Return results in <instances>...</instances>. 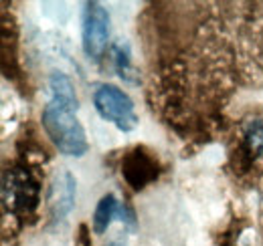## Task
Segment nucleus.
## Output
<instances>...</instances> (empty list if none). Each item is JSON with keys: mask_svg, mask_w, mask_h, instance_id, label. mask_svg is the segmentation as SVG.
<instances>
[{"mask_svg": "<svg viewBox=\"0 0 263 246\" xmlns=\"http://www.w3.org/2000/svg\"><path fill=\"white\" fill-rule=\"evenodd\" d=\"M51 101L43 109V127L55 148L65 155L81 157L87 152L85 129L77 119V95L71 79L63 73L51 77Z\"/></svg>", "mask_w": 263, "mask_h": 246, "instance_id": "obj_1", "label": "nucleus"}, {"mask_svg": "<svg viewBox=\"0 0 263 246\" xmlns=\"http://www.w3.org/2000/svg\"><path fill=\"white\" fill-rule=\"evenodd\" d=\"M93 105L99 115L114 123L120 131H132L138 125L134 101L116 85H99L93 93Z\"/></svg>", "mask_w": 263, "mask_h": 246, "instance_id": "obj_2", "label": "nucleus"}, {"mask_svg": "<svg viewBox=\"0 0 263 246\" xmlns=\"http://www.w3.org/2000/svg\"><path fill=\"white\" fill-rule=\"evenodd\" d=\"M4 208L14 212H29L39 202V182L29 170H6L2 182Z\"/></svg>", "mask_w": 263, "mask_h": 246, "instance_id": "obj_3", "label": "nucleus"}, {"mask_svg": "<svg viewBox=\"0 0 263 246\" xmlns=\"http://www.w3.org/2000/svg\"><path fill=\"white\" fill-rule=\"evenodd\" d=\"M109 40V14L99 2H87L83 10V51L89 59H101Z\"/></svg>", "mask_w": 263, "mask_h": 246, "instance_id": "obj_4", "label": "nucleus"}, {"mask_svg": "<svg viewBox=\"0 0 263 246\" xmlns=\"http://www.w3.org/2000/svg\"><path fill=\"white\" fill-rule=\"evenodd\" d=\"M122 176L126 178V182L134 188L140 190L144 186L156 180L158 176V163L148 152H144L142 148L132 150L130 154L124 157L122 163Z\"/></svg>", "mask_w": 263, "mask_h": 246, "instance_id": "obj_5", "label": "nucleus"}, {"mask_svg": "<svg viewBox=\"0 0 263 246\" xmlns=\"http://www.w3.org/2000/svg\"><path fill=\"white\" fill-rule=\"evenodd\" d=\"M75 178L69 172H59L55 174L51 188H49V196H47V204H49V212L55 220L65 218L73 206H75Z\"/></svg>", "mask_w": 263, "mask_h": 246, "instance_id": "obj_6", "label": "nucleus"}, {"mask_svg": "<svg viewBox=\"0 0 263 246\" xmlns=\"http://www.w3.org/2000/svg\"><path fill=\"white\" fill-rule=\"evenodd\" d=\"M118 210H120V208H118L116 196H114V194L103 196V198L99 200L96 212H93V230H96L98 234H103V232L107 230V226L111 224V220L116 218Z\"/></svg>", "mask_w": 263, "mask_h": 246, "instance_id": "obj_7", "label": "nucleus"}, {"mask_svg": "<svg viewBox=\"0 0 263 246\" xmlns=\"http://www.w3.org/2000/svg\"><path fill=\"white\" fill-rule=\"evenodd\" d=\"M111 53H114V61H116L120 77L126 79V81H136L134 79V67H132V61H130V49H128V45L116 43L111 47Z\"/></svg>", "mask_w": 263, "mask_h": 246, "instance_id": "obj_8", "label": "nucleus"}, {"mask_svg": "<svg viewBox=\"0 0 263 246\" xmlns=\"http://www.w3.org/2000/svg\"><path fill=\"white\" fill-rule=\"evenodd\" d=\"M245 146L247 152L251 155H261L263 154V123H253L245 135Z\"/></svg>", "mask_w": 263, "mask_h": 246, "instance_id": "obj_9", "label": "nucleus"}, {"mask_svg": "<svg viewBox=\"0 0 263 246\" xmlns=\"http://www.w3.org/2000/svg\"><path fill=\"white\" fill-rule=\"evenodd\" d=\"M89 234H91L89 228H87L85 224H81L79 230H77V236H75V246H93L91 244V236H89Z\"/></svg>", "mask_w": 263, "mask_h": 246, "instance_id": "obj_10", "label": "nucleus"}, {"mask_svg": "<svg viewBox=\"0 0 263 246\" xmlns=\"http://www.w3.org/2000/svg\"><path fill=\"white\" fill-rule=\"evenodd\" d=\"M107 246H122V242H120V240H114V242H109Z\"/></svg>", "mask_w": 263, "mask_h": 246, "instance_id": "obj_11", "label": "nucleus"}]
</instances>
